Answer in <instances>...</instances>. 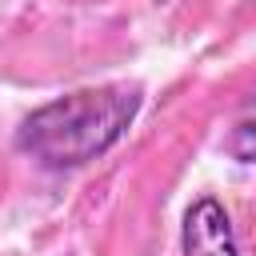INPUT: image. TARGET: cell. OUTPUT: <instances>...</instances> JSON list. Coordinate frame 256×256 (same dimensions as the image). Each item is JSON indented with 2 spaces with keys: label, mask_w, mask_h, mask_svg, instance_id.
I'll list each match as a JSON object with an SVG mask.
<instances>
[{
  "label": "cell",
  "mask_w": 256,
  "mask_h": 256,
  "mask_svg": "<svg viewBox=\"0 0 256 256\" xmlns=\"http://www.w3.org/2000/svg\"><path fill=\"white\" fill-rule=\"evenodd\" d=\"M144 92L136 84L76 88L40 104L16 128V148L48 172H72L104 156L136 120Z\"/></svg>",
  "instance_id": "6da1fadb"
},
{
  "label": "cell",
  "mask_w": 256,
  "mask_h": 256,
  "mask_svg": "<svg viewBox=\"0 0 256 256\" xmlns=\"http://www.w3.org/2000/svg\"><path fill=\"white\" fill-rule=\"evenodd\" d=\"M180 252H184V256H240L232 220H228V212H224L220 200L200 196V200L184 212Z\"/></svg>",
  "instance_id": "7a4b0ae2"
},
{
  "label": "cell",
  "mask_w": 256,
  "mask_h": 256,
  "mask_svg": "<svg viewBox=\"0 0 256 256\" xmlns=\"http://www.w3.org/2000/svg\"><path fill=\"white\" fill-rule=\"evenodd\" d=\"M224 152L240 164H256V96H248L244 108L236 112V120L224 136Z\"/></svg>",
  "instance_id": "3957f363"
}]
</instances>
